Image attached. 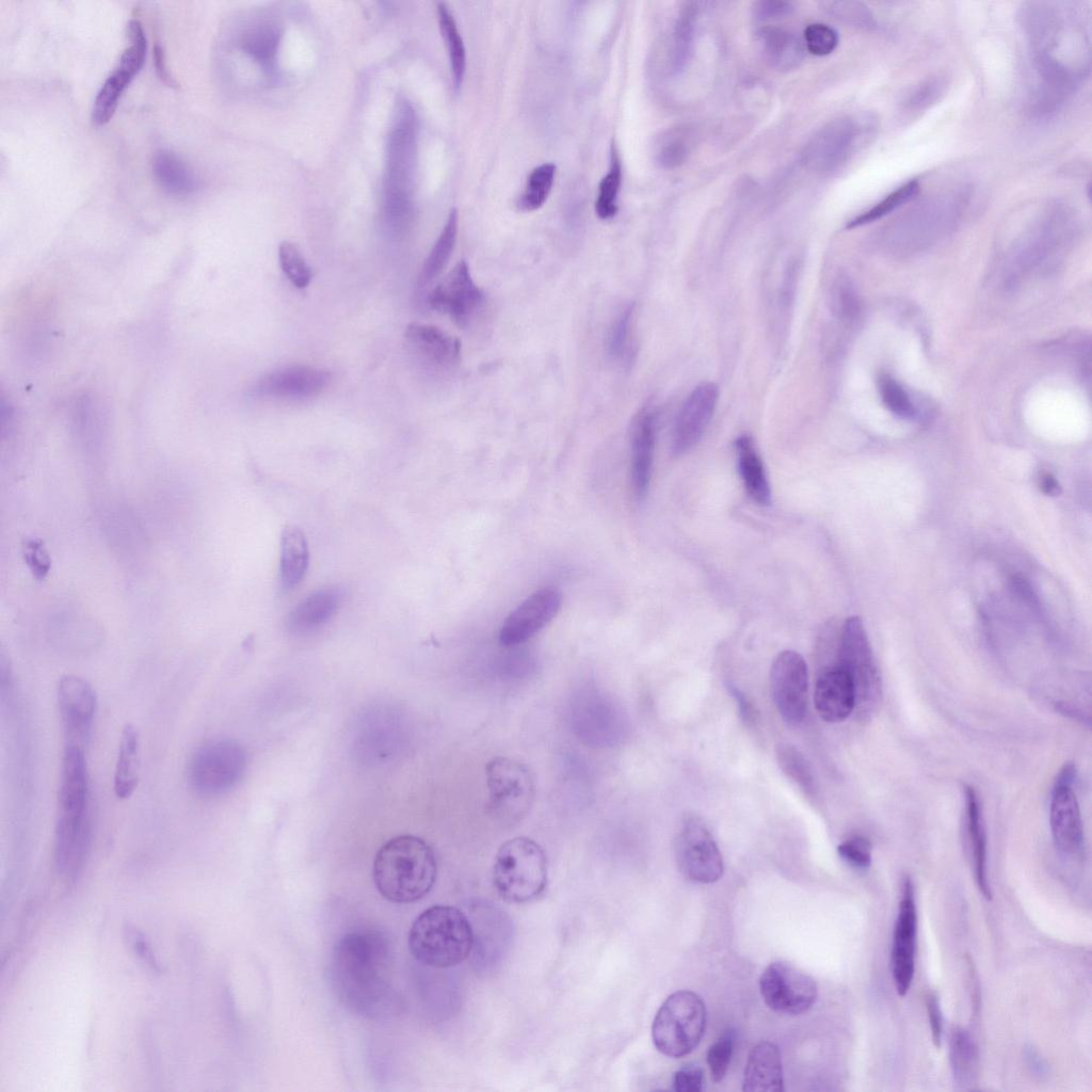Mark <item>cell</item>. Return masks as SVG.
Wrapping results in <instances>:
<instances>
[{"instance_id": "8d00e7d4", "label": "cell", "mask_w": 1092, "mask_h": 1092, "mask_svg": "<svg viewBox=\"0 0 1092 1092\" xmlns=\"http://www.w3.org/2000/svg\"><path fill=\"white\" fill-rule=\"evenodd\" d=\"M776 761L784 774L791 780L805 794L816 797V782L813 771L804 755L789 743H781L775 749Z\"/></svg>"}, {"instance_id": "c3c4849f", "label": "cell", "mask_w": 1092, "mask_h": 1092, "mask_svg": "<svg viewBox=\"0 0 1092 1092\" xmlns=\"http://www.w3.org/2000/svg\"><path fill=\"white\" fill-rule=\"evenodd\" d=\"M733 1035L730 1033H726L719 1038L708 1048L707 1063L710 1070L711 1078L716 1082L721 1081L727 1072L733 1053Z\"/></svg>"}, {"instance_id": "f546056e", "label": "cell", "mask_w": 1092, "mask_h": 1092, "mask_svg": "<svg viewBox=\"0 0 1092 1092\" xmlns=\"http://www.w3.org/2000/svg\"><path fill=\"white\" fill-rule=\"evenodd\" d=\"M151 168L159 187L170 195L188 196L198 187L197 177L190 165L171 150L156 151Z\"/></svg>"}, {"instance_id": "681fc988", "label": "cell", "mask_w": 1092, "mask_h": 1092, "mask_svg": "<svg viewBox=\"0 0 1092 1092\" xmlns=\"http://www.w3.org/2000/svg\"><path fill=\"white\" fill-rule=\"evenodd\" d=\"M22 557L34 578L43 580L47 577L51 561L42 540L27 539L22 544Z\"/></svg>"}, {"instance_id": "5bb4252c", "label": "cell", "mask_w": 1092, "mask_h": 1092, "mask_svg": "<svg viewBox=\"0 0 1092 1092\" xmlns=\"http://www.w3.org/2000/svg\"><path fill=\"white\" fill-rule=\"evenodd\" d=\"M1074 776V766L1065 765L1055 783L1049 808L1054 844L1059 851L1067 855L1077 854L1083 842L1081 814L1072 788Z\"/></svg>"}, {"instance_id": "277c9868", "label": "cell", "mask_w": 1092, "mask_h": 1092, "mask_svg": "<svg viewBox=\"0 0 1092 1092\" xmlns=\"http://www.w3.org/2000/svg\"><path fill=\"white\" fill-rule=\"evenodd\" d=\"M493 885L511 903H527L547 887L548 866L543 848L532 838L516 836L497 850L492 868Z\"/></svg>"}, {"instance_id": "ee69618b", "label": "cell", "mask_w": 1092, "mask_h": 1092, "mask_svg": "<svg viewBox=\"0 0 1092 1092\" xmlns=\"http://www.w3.org/2000/svg\"><path fill=\"white\" fill-rule=\"evenodd\" d=\"M279 266L287 278L296 288H306L311 280V269L307 264L299 247L290 241H283L278 246Z\"/></svg>"}, {"instance_id": "bcb514c9", "label": "cell", "mask_w": 1092, "mask_h": 1092, "mask_svg": "<svg viewBox=\"0 0 1092 1092\" xmlns=\"http://www.w3.org/2000/svg\"><path fill=\"white\" fill-rule=\"evenodd\" d=\"M804 42L807 50L815 55H826L834 51L838 44L837 32L824 23H812L804 30Z\"/></svg>"}, {"instance_id": "603a6c76", "label": "cell", "mask_w": 1092, "mask_h": 1092, "mask_svg": "<svg viewBox=\"0 0 1092 1092\" xmlns=\"http://www.w3.org/2000/svg\"><path fill=\"white\" fill-rule=\"evenodd\" d=\"M855 690L849 674L839 665L824 671L816 681L814 704L829 723L846 720L855 710Z\"/></svg>"}, {"instance_id": "5b68a950", "label": "cell", "mask_w": 1092, "mask_h": 1092, "mask_svg": "<svg viewBox=\"0 0 1092 1092\" xmlns=\"http://www.w3.org/2000/svg\"><path fill=\"white\" fill-rule=\"evenodd\" d=\"M706 1027V1007L691 991L671 994L658 1009L652 1025V1039L661 1054L679 1058L700 1043Z\"/></svg>"}, {"instance_id": "74e56055", "label": "cell", "mask_w": 1092, "mask_h": 1092, "mask_svg": "<svg viewBox=\"0 0 1092 1092\" xmlns=\"http://www.w3.org/2000/svg\"><path fill=\"white\" fill-rule=\"evenodd\" d=\"M622 183V164L614 143L610 149V164L598 186L595 212L601 220H609L617 213V195Z\"/></svg>"}, {"instance_id": "1f68e13d", "label": "cell", "mask_w": 1092, "mask_h": 1092, "mask_svg": "<svg viewBox=\"0 0 1092 1092\" xmlns=\"http://www.w3.org/2000/svg\"><path fill=\"white\" fill-rule=\"evenodd\" d=\"M738 470L749 496L759 505L771 501L769 481L752 438L742 435L735 443Z\"/></svg>"}, {"instance_id": "d6a6232c", "label": "cell", "mask_w": 1092, "mask_h": 1092, "mask_svg": "<svg viewBox=\"0 0 1092 1092\" xmlns=\"http://www.w3.org/2000/svg\"><path fill=\"white\" fill-rule=\"evenodd\" d=\"M139 754V732L128 723L122 730L114 773V792L119 799L129 798L138 787Z\"/></svg>"}, {"instance_id": "db71d44e", "label": "cell", "mask_w": 1092, "mask_h": 1092, "mask_svg": "<svg viewBox=\"0 0 1092 1092\" xmlns=\"http://www.w3.org/2000/svg\"><path fill=\"white\" fill-rule=\"evenodd\" d=\"M926 1010L934 1046L941 1048L943 1040V1016L937 996L929 993L926 996Z\"/></svg>"}, {"instance_id": "e575fe53", "label": "cell", "mask_w": 1092, "mask_h": 1092, "mask_svg": "<svg viewBox=\"0 0 1092 1092\" xmlns=\"http://www.w3.org/2000/svg\"><path fill=\"white\" fill-rule=\"evenodd\" d=\"M459 227V213L452 208L446 223L427 256L418 275V286L425 287L433 282L447 266L453 252Z\"/></svg>"}, {"instance_id": "6f0895ef", "label": "cell", "mask_w": 1092, "mask_h": 1092, "mask_svg": "<svg viewBox=\"0 0 1092 1092\" xmlns=\"http://www.w3.org/2000/svg\"><path fill=\"white\" fill-rule=\"evenodd\" d=\"M1040 485L1045 494L1057 495L1059 493L1058 482L1049 473L1042 476Z\"/></svg>"}, {"instance_id": "836d02e7", "label": "cell", "mask_w": 1092, "mask_h": 1092, "mask_svg": "<svg viewBox=\"0 0 1092 1092\" xmlns=\"http://www.w3.org/2000/svg\"><path fill=\"white\" fill-rule=\"evenodd\" d=\"M949 1057L954 1083L963 1089L973 1086L978 1076L979 1055L974 1039L964 1028L952 1030Z\"/></svg>"}, {"instance_id": "44dd1931", "label": "cell", "mask_w": 1092, "mask_h": 1092, "mask_svg": "<svg viewBox=\"0 0 1092 1092\" xmlns=\"http://www.w3.org/2000/svg\"><path fill=\"white\" fill-rule=\"evenodd\" d=\"M331 373L309 366H289L262 376L254 388L257 396L278 399H305L319 395L330 383Z\"/></svg>"}, {"instance_id": "7402d4cb", "label": "cell", "mask_w": 1092, "mask_h": 1092, "mask_svg": "<svg viewBox=\"0 0 1092 1092\" xmlns=\"http://www.w3.org/2000/svg\"><path fill=\"white\" fill-rule=\"evenodd\" d=\"M89 813L58 815L54 839V861L58 871L75 877L81 869L90 845Z\"/></svg>"}, {"instance_id": "9c48e42d", "label": "cell", "mask_w": 1092, "mask_h": 1092, "mask_svg": "<svg viewBox=\"0 0 1092 1092\" xmlns=\"http://www.w3.org/2000/svg\"><path fill=\"white\" fill-rule=\"evenodd\" d=\"M759 990L771 1010L786 1015L805 1013L817 997L815 980L785 961L773 962L765 968L759 978Z\"/></svg>"}, {"instance_id": "d590c367", "label": "cell", "mask_w": 1092, "mask_h": 1092, "mask_svg": "<svg viewBox=\"0 0 1092 1092\" xmlns=\"http://www.w3.org/2000/svg\"><path fill=\"white\" fill-rule=\"evenodd\" d=\"M436 11L439 30L449 57L453 85L457 91L463 83L466 71L464 42L449 6L445 2H438Z\"/></svg>"}, {"instance_id": "ffe728a7", "label": "cell", "mask_w": 1092, "mask_h": 1092, "mask_svg": "<svg viewBox=\"0 0 1092 1092\" xmlns=\"http://www.w3.org/2000/svg\"><path fill=\"white\" fill-rule=\"evenodd\" d=\"M404 338L411 352L431 370L447 372L460 364V340L436 325L412 322Z\"/></svg>"}, {"instance_id": "ac0fdd59", "label": "cell", "mask_w": 1092, "mask_h": 1092, "mask_svg": "<svg viewBox=\"0 0 1092 1092\" xmlns=\"http://www.w3.org/2000/svg\"><path fill=\"white\" fill-rule=\"evenodd\" d=\"M123 51L113 71L99 89L92 109V122L96 126L106 125L114 115L118 101L141 70L146 55L147 44L143 38H132Z\"/></svg>"}, {"instance_id": "9a60e30c", "label": "cell", "mask_w": 1092, "mask_h": 1092, "mask_svg": "<svg viewBox=\"0 0 1092 1092\" xmlns=\"http://www.w3.org/2000/svg\"><path fill=\"white\" fill-rule=\"evenodd\" d=\"M57 695L66 744L84 748L97 705L93 687L84 678L68 674L59 680Z\"/></svg>"}, {"instance_id": "7dc6e473", "label": "cell", "mask_w": 1092, "mask_h": 1092, "mask_svg": "<svg viewBox=\"0 0 1092 1092\" xmlns=\"http://www.w3.org/2000/svg\"><path fill=\"white\" fill-rule=\"evenodd\" d=\"M838 855L849 865L866 869L871 864V842L862 835H853L837 847Z\"/></svg>"}, {"instance_id": "d6986e66", "label": "cell", "mask_w": 1092, "mask_h": 1092, "mask_svg": "<svg viewBox=\"0 0 1092 1092\" xmlns=\"http://www.w3.org/2000/svg\"><path fill=\"white\" fill-rule=\"evenodd\" d=\"M857 136V126L849 117L834 119L823 126L804 149L806 165L820 173H830L846 161Z\"/></svg>"}, {"instance_id": "3957f363", "label": "cell", "mask_w": 1092, "mask_h": 1092, "mask_svg": "<svg viewBox=\"0 0 1092 1092\" xmlns=\"http://www.w3.org/2000/svg\"><path fill=\"white\" fill-rule=\"evenodd\" d=\"M473 928L457 908L433 905L413 921L407 944L412 956L421 964L448 968L465 961L473 949Z\"/></svg>"}, {"instance_id": "f5cc1de1", "label": "cell", "mask_w": 1092, "mask_h": 1092, "mask_svg": "<svg viewBox=\"0 0 1092 1092\" xmlns=\"http://www.w3.org/2000/svg\"><path fill=\"white\" fill-rule=\"evenodd\" d=\"M703 1070L695 1064L685 1065L673 1076V1089L676 1092H700L703 1089Z\"/></svg>"}, {"instance_id": "816d5d0a", "label": "cell", "mask_w": 1092, "mask_h": 1092, "mask_svg": "<svg viewBox=\"0 0 1092 1092\" xmlns=\"http://www.w3.org/2000/svg\"><path fill=\"white\" fill-rule=\"evenodd\" d=\"M824 11L851 23L867 25L869 15L866 9L856 2L833 1L823 3Z\"/></svg>"}, {"instance_id": "9f6ffc18", "label": "cell", "mask_w": 1092, "mask_h": 1092, "mask_svg": "<svg viewBox=\"0 0 1092 1092\" xmlns=\"http://www.w3.org/2000/svg\"><path fill=\"white\" fill-rule=\"evenodd\" d=\"M726 688L730 695L735 698L737 706L739 707L740 716L742 717L744 722L748 724H754L756 721V712L750 700L738 687H736L732 682H727Z\"/></svg>"}, {"instance_id": "f35d334b", "label": "cell", "mask_w": 1092, "mask_h": 1092, "mask_svg": "<svg viewBox=\"0 0 1092 1092\" xmlns=\"http://www.w3.org/2000/svg\"><path fill=\"white\" fill-rule=\"evenodd\" d=\"M556 175V165L547 162L534 167L526 181L524 192L517 206L524 211H533L543 206L547 199Z\"/></svg>"}, {"instance_id": "52a82bcc", "label": "cell", "mask_w": 1092, "mask_h": 1092, "mask_svg": "<svg viewBox=\"0 0 1092 1092\" xmlns=\"http://www.w3.org/2000/svg\"><path fill=\"white\" fill-rule=\"evenodd\" d=\"M838 660L854 685L857 713L863 719L869 718L881 704L882 681L866 631L856 616L844 624Z\"/></svg>"}, {"instance_id": "83f0119b", "label": "cell", "mask_w": 1092, "mask_h": 1092, "mask_svg": "<svg viewBox=\"0 0 1092 1092\" xmlns=\"http://www.w3.org/2000/svg\"><path fill=\"white\" fill-rule=\"evenodd\" d=\"M965 826L974 862L975 880L982 896L991 900L992 892L986 871V835L978 794L974 787L964 786Z\"/></svg>"}, {"instance_id": "b9f144b4", "label": "cell", "mask_w": 1092, "mask_h": 1092, "mask_svg": "<svg viewBox=\"0 0 1092 1092\" xmlns=\"http://www.w3.org/2000/svg\"><path fill=\"white\" fill-rule=\"evenodd\" d=\"M696 11L694 3H686L679 13L673 42V68L675 71L682 69L690 57Z\"/></svg>"}, {"instance_id": "ab89813d", "label": "cell", "mask_w": 1092, "mask_h": 1092, "mask_svg": "<svg viewBox=\"0 0 1092 1092\" xmlns=\"http://www.w3.org/2000/svg\"><path fill=\"white\" fill-rule=\"evenodd\" d=\"M691 148V136L685 128H673L662 133L655 144V159L664 168L679 166Z\"/></svg>"}, {"instance_id": "2e32d148", "label": "cell", "mask_w": 1092, "mask_h": 1092, "mask_svg": "<svg viewBox=\"0 0 1092 1092\" xmlns=\"http://www.w3.org/2000/svg\"><path fill=\"white\" fill-rule=\"evenodd\" d=\"M561 595L552 588H544L527 597L504 620L499 630V642L516 646L542 630L559 612Z\"/></svg>"}, {"instance_id": "f1b7e54d", "label": "cell", "mask_w": 1092, "mask_h": 1092, "mask_svg": "<svg viewBox=\"0 0 1092 1092\" xmlns=\"http://www.w3.org/2000/svg\"><path fill=\"white\" fill-rule=\"evenodd\" d=\"M755 39L765 61L777 70H791L803 61L804 46L791 31L764 27L756 32Z\"/></svg>"}, {"instance_id": "484cf974", "label": "cell", "mask_w": 1092, "mask_h": 1092, "mask_svg": "<svg viewBox=\"0 0 1092 1092\" xmlns=\"http://www.w3.org/2000/svg\"><path fill=\"white\" fill-rule=\"evenodd\" d=\"M656 440L655 413L645 410L637 418L630 446V481L637 499L645 497L652 476Z\"/></svg>"}, {"instance_id": "cb8c5ba5", "label": "cell", "mask_w": 1092, "mask_h": 1092, "mask_svg": "<svg viewBox=\"0 0 1092 1092\" xmlns=\"http://www.w3.org/2000/svg\"><path fill=\"white\" fill-rule=\"evenodd\" d=\"M59 815L89 813V772L84 748L66 744L62 758L59 794Z\"/></svg>"}, {"instance_id": "7c38bea8", "label": "cell", "mask_w": 1092, "mask_h": 1092, "mask_svg": "<svg viewBox=\"0 0 1092 1092\" xmlns=\"http://www.w3.org/2000/svg\"><path fill=\"white\" fill-rule=\"evenodd\" d=\"M770 687L782 718L791 725L800 723L806 712L808 672L799 653L784 651L775 657L770 670Z\"/></svg>"}, {"instance_id": "6da1fadb", "label": "cell", "mask_w": 1092, "mask_h": 1092, "mask_svg": "<svg viewBox=\"0 0 1092 1092\" xmlns=\"http://www.w3.org/2000/svg\"><path fill=\"white\" fill-rule=\"evenodd\" d=\"M394 946L378 930H355L336 942L330 959V981L339 1001L352 1013L374 1018L391 1001Z\"/></svg>"}, {"instance_id": "ba28073f", "label": "cell", "mask_w": 1092, "mask_h": 1092, "mask_svg": "<svg viewBox=\"0 0 1092 1092\" xmlns=\"http://www.w3.org/2000/svg\"><path fill=\"white\" fill-rule=\"evenodd\" d=\"M485 777L492 815L503 823L520 821L535 797V783L529 768L516 759L496 756L486 764Z\"/></svg>"}, {"instance_id": "60d3db41", "label": "cell", "mask_w": 1092, "mask_h": 1092, "mask_svg": "<svg viewBox=\"0 0 1092 1092\" xmlns=\"http://www.w3.org/2000/svg\"><path fill=\"white\" fill-rule=\"evenodd\" d=\"M918 190L919 184L916 180L908 181L906 183L900 186L899 188L890 192L888 195H886L882 200L877 203L870 209L848 222L847 227H858L885 216L886 214L890 213L895 209L899 208L903 204L911 200L917 194Z\"/></svg>"}, {"instance_id": "30bf717a", "label": "cell", "mask_w": 1092, "mask_h": 1092, "mask_svg": "<svg viewBox=\"0 0 1092 1092\" xmlns=\"http://www.w3.org/2000/svg\"><path fill=\"white\" fill-rule=\"evenodd\" d=\"M675 858L679 871L690 881L708 884L723 874L722 854L700 818L682 822L675 840Z\"/></svg>"}, {"instance_id": "11a10c76", "label": "cell", "mask_w": 1092, "mask_h": 1092, "mask_svg": "<svg viewBox=\"0 0 1092 1092\" xmlns=\"http://www.w3.org/2000/svg\"><path fill=\"white\" fill-rule=\"evenodd\" d=\"M792 10L793 6L790 2L765 0L755 2L752 11L755 19L770 20L786 16L790 14Z\"/></svg>"}, {"instance_id": "d4e9b609", "label": "cell", "mask_w": 1092, "mask_h": 1092, "mask_svg": "<svg viewBox=\"0 0 1092 1092\" xmlns=\"http://www.w3.org/2000/svg\"><path fill=\"white\" fill-rule=\"evenodd\" d=\"M341 601L342 592L338 587L320 588L293 607L286 619V627L293 635H310L332 620Z\"/></svg>"}, {"instance_id": "4fadbf2b", "label": "cell", "mask_w": 1092, "mask_h": 1092, "mask_svg": "<svg viewBox=\"0 0 1092 1092\" xmlns=\"http://www.w3.org/2000/svg\"><path fill=\"white\" fill-rule=\"evenodd\" d=\"M917 936V910L914 888L910 877L902 880L901 899L893 932L892 976L897 994H908L915 970V950Z\"/></svg>"}, {"instance_id": "7a4b0ae2", "label": "cell", "mask_w": 1092, "mask_h": 1092, "mask_svg": "<svg viewBox=\"0 0 1092 1092\" xmlns=\"http://www.w3.org/2000/svg\"><path fill=\"white\" fill-rule=\"evenodd\" d=\"M437 876L433 849L422 838L403 834L387 840L372 865L373 883L380 895L394 903H412L432 889Z\"/></svg>"}, {"instance_id": "f6af8a7d", "label": "cell", "mask_w": 1092, "mask_h": 1092, "mask_svg": "<svg viewBox=\"0 0 1092 1092\" xmlns=\"http://www.w3.org/2000/svg\"><path fill=\"white\" fill-rule=\"evenodd\" d=\"M878 387L883 404L892 414L903 419L915 415V406L910 396L889 374H880Z\"/></svg>"}, {"instance_id": "e0dca14e", "label": "cell", "mask_w": 1092, "mask_h": 1092, "mask_svg": "<svg viewBox=\"0 0 1092 1092\" xmlns=\"http://www.w3.org/2000/svg\"><path fill=\"white\" fill-rule=\"evenodd\" d=\"M718 399L719 388L711 382L697 385L687 397L673 429L674 454L688 452L701 439L714 413Z\"/></svg>"}, {"instance_id": "8fae6325", "label": "cell", "mask_w": 1092, "mask_h": 1092, "mask_svg": "<svg viewBox=\"0 0 1092 1092\" xmlns=\"http://www.w3.org/2000/svg\"><path fill=\"white\" fill-rule=\"evenodd\" d=\"M483 290L475 283L466 260H460L428 295L429 305L456 325L467 326L482 308Z\"/></svg>"}, {"instance_id": "4316f807", "label": "cell", "mask_w": 1092, "mask_h": 1092, "mask_svg": "<svg viewBox=\"0 0 1092 1092\" xmlns=\"http://www.w3.org/2000/svg\"><path fill=\"white\" fill-rule=\"evenodd\" d=\"M742 1085V1090L748 1092L784 1091L782 1059L774 1043L765 1041L752 1048Z\"/></svg>"}, {"instance_id": "7bdbcfd3", "label": "cell", "mask_w": 1092, "mask_h": 1092, "mask_svg": "<svg viewBox=\"0 0 1092 1092\" xmlns=\"http://www.w3.org/2000/svg\"><path fill=\"white\" fill-rule=\"evenodd\" d=\"M633 316V305H627L613 320L608 337L607 352L613 360H624L630 355V334Z\"/></svg>"}, {"instance_id": "8992f818", "label": "cell", "mask_w": 1092, "mask_h": 1092, "mask_svg": "<svg viewBox=\"0 0 1092 1092\" xmlns=\"http://www.w3.org/2000/svg\"><path fill=\"white\" fill-rule=\"evenodd\" d=\"M247 766L243 746L232 739H211L191 755L187 775L190 787L206 798L219 797L232 789Z\"/></svg>"}, {"instance_id": "f907efd6", "label": "cell", "mask_w": 1092, "mask_h": 1092, "mask_svg": "<svg viewBox=\"0 0 1092 1092\" xmlns=\"http://www.w3.org/2000/svg\"><path fill=\"white\" fill-rule=\"evenodd\" d=\"M832 308L842 320L852 319L858 310V301L854 288L847 278H839L832 291Z\"/></svg>"}, {"instance_id": "4dcf8cb0", "label": "cell", "mask_w": 1092, "mask_h": 1092, "mask_svg": "<svg viewBox=\"0 0 1092 1092\" xmlns=\"http://www.w3.org/2000/svg\"><path fill=\"white\" fill-rule=\"evenodd\" d=\"M309 565V549L305 533L296 526H287L280 535L279 579L285 590L295 588Z\"/></svg>"}]
</instances>
